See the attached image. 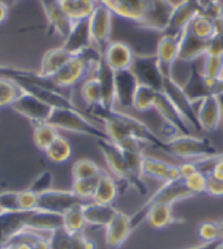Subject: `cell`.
I'll return each instance as SVG.
<instances>
[{"instance_id":"1","label":"cell","mask_w":223,"mask_h":249,"mask_svg":"<svg viewBox=\"0 0 223 249\" xmlns=\"http://www.w3.org/2000/svg\"><path fill=\"white\" fill-rule=\"evenodd\" d=\"M89 111L94 118L103 123V131L110 141L123 150L142 151L144 145H149L154 149L165 151V140L155 135L140 119L116 108L107 110L102 106L90 107Z\"/></svg>"},{"instance_id":"2","label":"cell","mask_w":223,"mask_h":249,"mask_svg":"<svg viewBox=\"0 0 223 249\" xmlns=\"http://www.w3.org/2000/svg\"><path fill=\"white\" fill-rule=\"evenodd\" d=\"M123 20L146 30L165 33L174 3L171 0H97Z\"/></svg>"},{"instance_id":"3","label":"cell","mask_w":223,"mask_h":249,"mask_svg":"<svg viewBox=\"0 0 223 249\" xmlns=\"http://www.w3.org/2000/svg\"><path fill=\"white\" fill-rule=\"evenodd\" d=\"M47 123L59 131L89 136L95 140H109L106 132L85 118L78 108H54Z\"/></svg>"},{"instance_id":"4","label":"cell","mask_w":223,"mask_h":249,"mask_svg":"<svg viewBox=\"0 0 223 249\" xmlns=\"http://www.w3.org/2000/svg\"><path fill=\"white\" fill-rule=\"evenodd\" d=\"M165 153L186 160H197L218 154L217 147L205 137L195 135H176L165 140Z\"/></svg>"},{"instance_id":"5","label":"cell","mask_w":223,"mask_h":249,"mask_svg":"<svg viewBox=\"0 0 223 249\" xmlns=\"http://www.w3.org/2000/svg\"><path fill=\"white\" fill-rule=\"evenodd\" d=\"M192 197H195V195L188 189V187L186 185L183 179L175 180V181H168V183H162V185L141 205V208L136 210L134 214L130 215L133 229H136L138 225H141L142 222L145 221L146 209L151 206V205H174L176 202H179V201L188 200V198H192Z\"/></svg>"},{"instance_id":"6","label":"cell","mask_w":223,"mask_h":249,"mask_svg":"<svg viewBox=\"0 0 223 249\" xmlns=\"http://www.w3.org/2000/svg\"><path fill=\"white\" fill-rule=\"evenodd\" d=\"M97 142L111 175L130 188L136 189V183L130 171L126 151L110 140H97Z\"/></svg>"},{"instance_id":"7","label":"cell","mask_w":223,"mask_h":249,"mask_svg":"<svg viewBox=\"0 0 223 249\" xmlns=\"http://www.w3.org/2000/svg\"><path fill=\"white\" fill-rule=\"evenodd\" d=\"M37 212L38 210L0 214V249L7 247L15 237L26 230L34 231Z\"/></svg>"},{"instance_id":"8","label":"cell","mask_w":223,"mask_h":249,"mask_svg":"<svg viewBox=\"0 0 223 249\" xmlns=\"http://www.w3.org/2000/svg\"><path fill=\"white\" fill-rule=\"evenodd\" d=\"M162 93L170 99L175 108L180 112L184 120L189 124L192 131H201V127L197 119V110L195 108V103L188 98L186 91L183 90L182 85L175 81L174 77H163Z\"/></svg>"},{"instance_id":"9","label":"cell","mask_w":223,"mask_h":249,"mask_svg":"<svg viewBox=\"0 0 223 249\" xmlns=\"http://www.w3.org/2000/svg\"><path fill=\"white\" fill-rule=\"evenodd\" d=\"M130 71L133 72L140 85L162 91L163 74L159 70L155 53H136Z\"/></svg>"},{"instance_id":"10","label":"cell","mask_w":223,"mask_h":249,"mask_svg":"<svg viewBox=\"0 0 223 249\" xmlns=\"http://www.w3.org/2000/svg\"><path fill=\"white\" fill-rule=\"evenodd\" d=\"M90 34L93 46L101 55H103L106 47L111 42V30H112V12L107 7L98 3L95 9L89 17Z\"/></svg>"},{"instance_id":"11","label":"cell","mask_w":223,"mask_h":249,"mask_svg":"<svg viewBox=\"0 0 223 249\" xmlns=\"http://www.w3.org/2000/svg\"><path fill=\"white\" fill-rule=\"evenodd\" d=\"M86 201L81 200L77 195L72 192V189H50L47 192L38 195V210L41 212L54 213L63 215L77 205L85 204Z\"/></svg>"},{"instance_id":"12","label":"cell","mask_w":223,"mask_h":249,"mask_svg":"<svg viewBox=\"0 0 223 249\" xmlns=\"http://www.w3.org/2000/svg\"><path fill=\"white\" fill-rule=\"evenodd\" d=\"M183 33H163L161 36L155 50V56L158 60L159 70L163 77H172V68L175 61H178L179 46Z\"/></svg>"},{"instance_id":"13","label":"cell","mask_w":223,"mask_h":249,"mask_svg":"<svg viewBox=\"0 0 223 249\" xmlns=\"http://www.w3.org/2000/svg\"><path fill=\"white\" fill-rule=\"evenodd\" d=\"M12 108L24 118L34 123L36 125L47 123L50 115L53 112V108L49 105H46L41 99L37 98L36 95L25 90L16 102L13 103Z\"/></svg>"},{"instance_id":"14","label":"cell","mask_w":223,"mask_h":249,"mask_svg":"<svg viewBox=\"0 0 223 249\" xmlns=\"http://www.w3.org/2000/svg\"><path fill=\"white\" fill-rule=\"evenodd\" d=\"M132 218L126 213H115L114 218L105 227V243L110 249H120L133 231Z\"/></svg>"},{"instance_id":"15","label":"cell","mask_w":223,"mask_h":249,"mask_svg":"<svg viewBox=\"0 0 223 249\" xmlns=\"http://www.w3.org/2000/svg\"><path fill=\"white\" fill-rule=\"evenodd\" d=\"M201 4L199 0H182L174 5L170 20L165 33H183L192 21L201 13ZM163 34V33H162Z\"/></svg>"},{"instance_id":"16","label":"cell","mask_w":223,"mask_h":249,"mask_svg":"<svg viewBox=\"0 0 223 249\" xmlns=\"http://www.w3.org/2000/svg\"><path fill=\"white\" fill-rule=\"evenodd\" d=\"M141 167L142 175L149 176L161 183H168V181L182 179L178 164H171L157 157L142 154Z\"/></svg>"},{"instance_id":"17","label":"cell","mask_w":223,"mask_h":249,"mask_svg":"<svg viewBox=\"0 0 223 249\" xmlns=\"http://www.w3.org/2000/svg\"><path fill=\"white\" fill-rule=\"evenodd\" d=\"M134 51L128 43L122 41H111L102 55L106 64L114 71H126L132 68L134 60Z\"/></svg>"},{"instance_id":"18","label":"cell","mask_w":223,"mask_h":249,"mask_svg":"<svg viewBox=\"0 0 223 249\" xmlns=\"http://www.w3.org/2000/svg\"><path fill=\"white\" fill-rule=\"evenodd\" d=\"M197 119L201 131H217L222 124V107L218 94H209L199 103Z\"/></svg>"},{"instance_id":"19","label":"cell","mask_w":223,"mask_h":249,"mask_svg":"<svg viewBox=\"0 0 223 249\" xmlns=\"http://www.w3.org/2000/svg\"><path fill=\"white\" fill-rule=\"evenodd\" d=\"M154 110L161 115V118L166 122V124L171 129L178 132V135H193L189 124L184 120L180 112L175 108V106L171 103L170 99L167 98L162 91H159L158 94H157Z\"/></svg>"},{"instance_id":"20","label":"cell","mask_w":223,"mask_h":249,"mask_svg":"<svg viewBox=\"0 0 223 249\" xmlns=\"http://www.w3.org/2000/svg\"><path fill=\"white\" fill-rule=\"evenodd\" d=\"M71 55H80L90 47H93L92 34H90L89 18L73 22L72 29L61 46Z\"/></svg>"},{"instance_id":"21","label":"cell","mask_w":223,"mask_h":249,"mask_svg":"<svg viewBox=\"0 0 223 249\" xmlns=\"http://www.w3.org/2000/svg\"><path fill=\"white\" fill-rule=\"evenodd\" d=\"M39 1H41V7L45 12L50 29L64 39L71 32L73 22L61 9L59 0H39Z\"/></svg>"},{"instance_id":"22","label":"cell","mask_w":223,"mask_h":249,"mask_svg":"<svg viewBox=\"0 0 223 249\" xmlns=\"http://www.w3.org/2000/svg\"><path fill=\"white\" fill-rule=\"evenodd\" d=\"M138 81L130 70L115 72V97L116 105L128 108L133 105L134 93L137 90Z\"/></svg>"},{"instance_id":"23","label":"cell","mask_w":223,"mask_h":249,"mask_svg":"<svg viewBox=\"0 0 223 249\" xmlns=\"http://www.w3.org/2000/svg\"><path fill=\"white\" fill-rule=\"evenodd\" d=\"M94 76L98 78L102 90V107L107 110L116 108L115 97V72L110 68L102 57L94 71Z\"/></svg>"},{"instance_id":"24","label":"cell","mask_w":223,"mask_h":249,"mask_svg":"<svg viewBox=\"0 0 223 249\" xmlns=\"http://www.w3.org/2000/svg\"><path fill=\"white\" fill-rule=\"evenodd\" d=\"M207 50V41L196 37L189 29H186L182 34V41L179 46L178 61L192 63L199 57L205 56Z\"/></svg>"},{"instance_id":"25","label":"cell","mask_w":223,"mask_h":249,"mask_svg":"<svg viewBox=\"0 0 223 249\" xmlns=\"http://www.w3.org/2000/svg\"><path fill=\"white\" fill-rule=\"evenodd\" d=\"M145 221L154 230H163L176 223H183L172 213V205L154 204L146 209Z\"/></svg>"},{"instance_id":"26","label":"cell","mask_w":223,"mask_h":249,"mask_svg":"<svg viewBox=\"0 0 223 249\" xmlns=\"http://www.w3.org/2000/svg\"><path fill=\"white\" fill-rule=\"evenodd\" d=\"M115 209L112 205H101L93 201H88L84 204V216H85L86 225L94 227H103L109 225L110 221L114 218Z\"/></svg>"},{"instance_id":"27","label":"cell","mask_w":223,"mask_h":249,"mask_svg":"<svg viewBox=\"0 0 223 249\" xmlns=\"http://www.w3.org/2000/svg\"><path fill=\"white\" fill-rule=\"evenodd\" d=\"M182 88L186 91V94L188 95V98L191 99L195 105L201 102L209 94H213V93H210V90L205 82L203 71H200L196 66H192L187 80L183 84Z\"/></svg>"},{"instance_id":"28","label":"cell","mask_w":223,"mask_h":249,"mask_svg":"<svg viewBox=\"0 0 223 249\" xmlns=\"http://www.w3.org/2000/svg\"><path fill=\"white\" fill-rule=\"evenodd\" d=\"M25 91H29L39 98L42 102H45L46 105H49L51 108H77L74 106V103L63 94V91L59 90H51L45 89V88H39V86L33 85H21Z\"/></svg>"},{"instance_id":"29","label":"cell","mask_w":223,"mask_h":249,"mask_svg":"<svg viewBox=\"0 0 223 249\" xmlns=\"http://www.w3.org/2000/svg\"><path fill=\"white\" fill-rule=\"evenodd\" d=\"M72 56L73 55H71L68 51H65L63 47L49 50L42 57L41 68H39L38 73L43 77L53 78Z\"/></svg>"},{"instance_id":"30","label":"cell","mask_w":223,"mask_h":249,"mask_svg":"<svg viewBox=\"0 0 223 249\" xmlns=\"http://www.w3.org/2000/svg\"><path fill=\"white\" fill-rule=\"evenodd\" d=\"M61 9L72 22L86 20L97 7V0H59Z\"/></svg>"},{"instance_id":"31","label":"cell","mask_w":223,"mask_h":249,"mask_svg":"<svg viewBox=\"0 0 223 249\" xmlns=\"http://www.w3.org/2000/svg\"><path fill=\"white\" fill-rule=\"evenodd\" d=\"M118 193L119 185L114 179V176L103 172L98 179L97 188H95L92 201L101 205H112L115 198L118 197Z\"/></svg>"},{"instance_id":"32","label":"cell","mask_w":223,"mask_h":249,"mask_svg":"<svg viewBox=\"0 0 223 249\" xmlns=\"http://www.w3.org/2000/svg\"><path fill=\"white\" fill-rule=\"evenodd\" d=\"M204 60L203 74L206 82L207 88L213 93L215 85L218 84L219 78L222 76L223 72V57L222 56H213V55H205Z\"/></svg>"},{"instance_id":"33","label":"cell","mask_w":223,"mask_h":249,"mask_svg":"<svg viewBox=\"0 0 223 249\" xmlns=\"http://www.w3.org/2000/svg\"><path fill=\"white\" fill-rule=\"evenodd\" d=\"M86 222L84 216V204L77 205L63 214V229L69 235H78L84 232Z\"/></svg>"},{"instance_id":"34","label":"cell","mask_w":223,"mask_h":249,"mask_svg":"<svg viewBox=\"0 0 223 249\" xmlns=\"http://www.w3.org/2000/svg\"><path fill=\"white\" fill-rule=\"evenodd\" d=\"M59 129H56L53 125H50L49 123L38 124L34 127L33 132V141L39 150L46 151V149L59 137Z\"/></svg>"},{"instance_id":"35","label":"cell","mask_w":223,"mask_h":249,"mask_svg":"<svg viewBox=\"0 0 223 249\" xmlns=\"http://www.w3.org/2000/svg\"><path fill=\"white\" fill-rule=\"evenodd\" d=\"M159 91L151 89L149 86L140 85L138 84L137 90L134 93L133 98V105H132V108H134L138 112H146V111L154 108L155 98H157V94Z\"/></svg>"},{"instance_id":"36","label":"cell","mask_w":223,"mask_h":249,"mask_svg":"<svg viewBox=\"0 0 223 249\" xmlns=\"http://www.w3.org/2000/svg\"><path fill=\"white\" fill-rule=\"evenodd\" d=\"M46 155L54 163H64L71 158L72 155V146L67 139L59 136L47 149H46Z\"/></svg>"},{"instance_id":"37","label":"cell","mask_w":223,"mask_h":249,"mask_svg":"<svg viewBox=\"0 0 223 249\" xmlns=\"http://www.w3.org/2000/svg\"><path fill=\"white\" fill-rule=\"evenodd\" d=\"M22 93L24 89L17 81L0 78V108L7 106L12 107Z\"/></svg>"},{"instance_id":"38","label":"cell","mask_w":223,"mask_h":249,"mask_svg":"<svg viewBox=\"0 0 223 249\" xmlns=\"http://www.w3.org/2000/svg\"><path fill=\"white\" fill-rule=\"evenodd\" d=\"M81 97L89 107L102 106V90L98 78L92 74L81 86Z\"/></svg>"},{"instance_id":"39","label":"cell","mask_w":223,"mask_h":249,"mask_svg":"<svg viewBox=\"0 0 223 249\" xmlns=\"http://www.w3.org/2000/svg\"><path fill=\"white\" fill-rule=\"evenodd\" d=\"M188 29L195 34L196 37L201 38L204 41H210L215 34V30H217L215 21L206 16H203V15H199L196 17L195 20L189 24Z\"/></svg>"},{"instance_id":"40","label":"cell","mask_w":223,"mask_h":249,"mask_svg":"<svg viewBox=\"0 0 223 249\" xmlns=\"http://www.w3.org/2000/svg\"><path fill=\"white\" fill-rule=\"evenodd\" d=\"M103 172L105 171L95 162L90 160H85V158L84 160H76L72 167L73 180L99 178Z\"/></svg>"},{"instance_id":"41","label":"cell","mask_w":223,"mask_h":249,"mask_svg":"<svg viewBox=\"0 0 223 249\" xmlns=\"http://www.w3.org/2000/svg\"><path fill=\"white\" fill-rule=\"evenodd\" d=\"M98 179L99 178H92V179H78L73 180L72 183V192L77 195L81 200L84 201H92L93 200L94 192L97 188Z\"/></svg>"},{"instance_id":"42","label":"cell","mask_w":223,"mask_h":249,"mask_svg":"<svg viewBox=\"0 0 223 249\" xmlns=\"http://www.w3.org/2000/svg\"><path fill=\"white\" fill-rule=\"evenodd\" d=\"M215 34L210 41H207L206 55L223 57V16L215 20Z\"/></svg>"},{"instance_id":"43","label":"cell","mask_w":223,"mask_h":249,"mask_svg":"<svg viewBox=\"0 0 223 249\" xmlns=\"http://www.w3.org/2000/svg\"><path fill=\"white\" fill-rule=\"evenodd\" d=\"M206 176L207 174L205 171H197L193 175L188 176L187 179H184V183L188 187L193 195L199 196L201 193H205L206 191Z\"/></svg>"},{"instance_id":"44","label":"cell","mask_w":223,"mask_h":249,"mask_svg":"<svg viewBox=\"0 0 223 249\" xmlns=\"http://www.w3.org/2000/svg\"><path fill=\"white\" fill-rule=\"evenodd\" d=\"M54 183V175L53 172L43 171L39 175L37 176L36 179L33 180L32 185L29 187L30 191H33L37 195H41L43 192H47L50 189H53Z\"/></svg>"},{"instance_id":"45","label":"cell","mask_w":223,"mask_h":249,"mask_svg":"<svg viewBox=\"0 0 223 249\" xmlns=\"http://www.w3.org/2000/svg\"><path fill=\"white\" fill-rule=\"evenodd\" d=\"M199 236L203 243H213L219 240L218 222L206 221L199 226Z\"/></svg>"},{"instance_id":"46","label":"cell","mask_w":223,"mask_h":249,"mask_svg":"<svg viewBox=\"0 0 223 249\" xmlns=\"http://www.w3.org/2000/svg\"><path fill=\"white\" fill-rule=\"evenodd\" d=\"M0 210H1V213L20 212L19 192L5 191V192L0 193Z\"/></svg>"},{"instance_id":"47","label":"cell","mask_w":223,"mask_h":249,"mask_svg":"<svg viewBox=\"0 0 223 249\" xmlns=\"http://www.w3.org/2000/svg\"><path fill=\"white\" fill-rule=\"evenodd\" d=\"M19 206H20V212L38 210V195L30 189L20 191L19 192Z\"/></svg>"},{"instance_id":"48","label":"cell","mask_w":223,"mask_h":249,"mask_svg":"<svg viewBox=\"0 0 223 249\" xmlns=\"http://www.w3.org/2000/svg\"><path fill=\"white\" fill-rule=\"evenodd\" d=\"M65 249H95V244L82 232L78 235H72L68 247Z\"/></svg>"},{"instance_id":"49","label":"cell","mask_w":223,"mask_h":249,"mask_svg":"<svg viewBox=\"0 0 223 249\" xmlns=\"http://www.w3.org/2000/svg\"><path fill=\"white\" fill-rule=\"evenodd\" d=\"M205 193L213 197H223V180L217 179L214 176H211L210 174H207Z\"/></svg>"},{"instance_id":"50","label":"cell","mask_w":223,"mask_h":249,"mask_svg":"<svg viewBox=\"0 0 223 249\" xmlns=\"http://www.w3.org/2000/svg\"><path fill=\"white\" fill-rule=\"evenodd\" d=\"M179 166V171H180V178L183 180L187 179L188 176L193 175L195 172L200 171V168L197 167V164L195 162H192V160H186L184 163L178 164Z\"/></svg>"},{"instance_id":"51","label":"cell","mask_w":223,"mask_h":249,"mask_svg":"<svg viewBox=\"0 0 223 249\" xmlns=\"http://www.w3.org/2000/svg\"><path fill=\"white\" fill-rule=\"evenodd\" d=\"M186 249H223L222 241H213V243H203V244L196 245V247H191V248Z\"/></svg>"},{"instance_id":"52","label":"cell","mask_w":223,"mask_h":249,"mask_svg":"<svg viewBox=\"0 0 223 249\" xmlns=\"http://www.w3.org/2000/svg\"><path fill=\"white\" fill-rule=\"evenodd\" d=\"M8 13H9L8 4H7L5 1H3V0H0V25L7 20Z\"/></svg>"},{"instance_id":"53","label":"cell","mask_w":223,"mask_h":249,"mask_svg":"<svg viewBox=\"0 0 223 249\" xmlns=\"http://www.w3.org/2000/svg\"><path fill=\"white\" fill-rule=\"evenodd\" d=\"M213 93H214V94H223V72L221 78H219L218 84L215 85L214 90H213Z\"/></svg>"},{"instance_id":"54","label":"cell","mask_w":223,"mask_h":249,"mask_svg":"<svg viewBox=\"0 0 223 249\" xmlns=\"http://www.w3.org/2000/svg\"><path fill=\"white\" fill-rule=\"evenodd\" d=\"M218 225H219V240L222 241V245H223V219L218 222Z\"/></svg>"},{"instance_id":"55","label":"cell","mask_w":223,"mask_h":249,"mask_svg":"<svg viewBox=\"0 0 223 249\" xmlns=\"http://www.w3.org/2000/svg\"><path fill=\"white\" fill-rule=\"evenodd\" d=\"M219 95V101H221V107H222V124H223V94Z\"/></svg>"},{"instance_id":"56","label":"cell","mask_w":223,"mask_h":249,"mask_svg":"<svg viewBox=\"0 0 223 249\" xmlns=\"http://www.w3.org/2000/svg\"><path fill=\"white\" fill-rule=\"evenodd\" d=\"M217 155H218V157H221V158H223V153H218Z\"/></svg>"},{"instance_id":"57","label":"cell","mask_w":223,"mask_h":249,"mask_svg":"<svg viewBox=\"0 0 223 249\" xmlns=\"http://www.w3.org/2000/svg\"><path fill=\"white\" fill-rule=\"evenodd\" d=\"M0 214H1V210H0Z\"/></svg>"}]
</instances>
